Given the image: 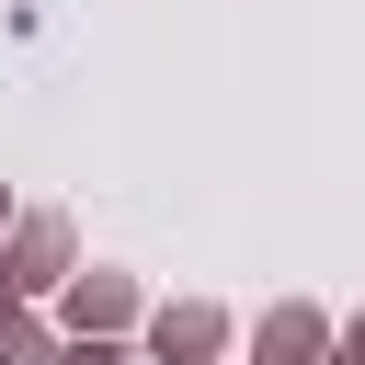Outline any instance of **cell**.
Instances as JSON below:
<instances>
[{
	"label": "cell",
	"instance_id": "cell-7",
	"mask_svg": "<svg viewBox=\"0 0 365 365\" xmlns=\"http://www.w3.org/2000/svg\"><path fill=\"white\" fill-rule=\"evenodd\" d=\"M0 240H11V194H0Z\"/></svg>",
	"mask_w": 365,
	"mask_h": 365
},
{
	"label": "cell",
	"instance_id": "cell-9",
	"mask_svg": "<svg viewBox=\"0 0 365 365\" xmlns=\"http://www.w3.org/2000/svg\"><path fill=\"white\" fill-rule=\"evenodd\" d=\"M0 365H11V354H0Z\"/></svg>",
	"mask_w": 365,
	"mask_h": 365
},
{
	"label": "cell",
	"instance_id": "cell-2",
	"mask_svg": "<svg viewBox=\"0 0 365 365\" xmlns=\"http://www.w3.org/2000/svg\"><path fill=\"white\" fill-rule=\"evenodd\" d=\"M217 354H228V308H217V297L148 308V365H217Z\"/></svg>",
	"mask_w": 365,
	"mask_h": 365
},
{
	"label": "cell",
	"instance_id": "cell-4",
	"mask_svg": "<svg viewBox=\"0 0 365 365\" xmlns=\"http://www.w3.org/2000/svg\"><path fill=\"white\" fill-rule=\"evenodd\" d=\"M57 308H68V331H125L137 319V274H68Z\"/></svg>",
	"mask_w": 365,
	"mask_h": 365
},
{
	"label": "cell",
	"instance_id": "cell-1",
	"mask_svg": "<svg viewBox=\"0 0 365 365\" xmlns=\"http://www.w3.org/2000/svg\"><path fill=\"white\" fill-rule=\"evenodd\" d=\"M0 274H11V297H57V285L80 274V262H68V217H11Z\"/></svg>",
	"mask_w": 365,
	"mask_h": 365
},
{
	"label": "cell",
	"instance_id": "cell-3",
	"mask_svg": "<svg viewBox=\"0 0 365 365\" xmlns=\"http://www.w3.org/2000/svg\"><path fill=\"white\" fill-rule=\"evenodd\" d=\"M331 354V319L308 308V297H274L262 319H251V365H319Z\"/></svg>",
	"mask_w": 365,
	"mask_h": 365
},
{
	"label": "cell",
	"instance_id": "cell-6",
	"mask_svg": "<svg viewBox=\"0 0 365 365\" xmlns=\"http://www.w3.org/2000/svg\"><path fill=\"white\" fill-rule=\"evenodd\" d=\"M331 354H342V365H365V319H354V331H331Z\"/></svg>",
	"mask_w": 365,
	"mask_h": 365
},
{
	"label": "cell",
	"instance_id": "cell-8",
	"mask_svg": "<svg viewBox=\"0 0 365 365\" xmlns=\"http://www.w3.org/2000/svg\"><path fill=\"white\" fill-rule=\"evenodd\" d=\"M319 365H342V354H319Z\"/></svg>",
	"mask_w": 365,
	"mask_h": 365
},
{
	"label": "cell",
	"instance_id": "cell-5",
	"mask_svg": "<svg viewBox=\"0 0 365 365\" xmlns=\"http://www.w3.org/2000/svg\"><path fill=\"white\" fill-rule=\"evenodd\" d=\"M46 365H137V354H125V331H57Z\"/></svg>",
	"mask_w": 365,
	"mask_h": 365
}]
</instances>
